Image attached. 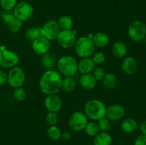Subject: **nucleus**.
Instances as JSON below:
<instances>
[{
  "label": "nucleus",
  "instance_id": "35",
  "mask_svg": "<svg viewBox=\"0 0 146 145\" xmlns=\"http://www.w3.org/2000/svg\"><path fill=\"white\" fill-rule=\"evenodd\" d=\"M46 120L47 123L51 126V125H56V124L58 122V115H57L56 112H49L46 115Z\"/></svg>",
  "mask_w": 146,
  "mask_h": 145
},
{
  "label": "nucleus",
  "instance_id": "7",
  "mask_svg": "<svg viewBox=\"0 0 146 145\" xmlns=\"http://www.w3.org/2000/svg\"><path fill=\"white\" fill-rule=\"evenodd\" d=\"M25 81L24 71L19 67H13L10 68L7 73V82L12 88L21 87Z\"/></svg>",
  "mask_w": 146,
  "mask_h": 145
},
{
  "label": "nucleus",
  "instance_id": "11",
  "mask_svg": "<svg viewBox=\"0 0 146 145\" xmlns=\"http://www.w3.org/2000/svg\"><path fill=\"white\" fill-rule=\"evenodd\" d=\"M76 31L72 30H61L56 40L58 45L63 48H71L76 43Z\"/></svg>",
  "mask_w": 146,
  "mask_h": 145
},
{
  "label": "nucleus",
  "instance_id": "20",
  "mask_svg": "<svg viewBox=\"0 0 146 145\" xmlns=\"http://www.w3.org/2000/svg\"><path fill=\"white\" fill-rule=\"evenodd\" d=\"M112 53L116 58H124L127 53L126 45L121 41H117L113 45Z\"/></svg>",
  "mask_w": 146,
  "mask_h": 145
},
{
  "label": "nucleus",
  "instance_id": "40",
  "mask_svg": "<svg viewBox=\"0 0 146 145\" xmlns=\"http://www.w3.org/2000/svg\"><path fill=\"white\" fill-rule=\"evenodd\" d=\"M61 136L63 137V139H65V140H69L71 138V134L69 132H64V133L61 134Z\"/></svg>",
  "mask_w": 146,
  "mask_h": 145
},
{
  "label": "nucleus",
  "instance_id": "21",
  "mask_svg": "<svg viewBox=\"0 0 146 145\" xmlns=\"http://www.w3.org/2000/svg\"><path fill=\"white\" fill-rule=\"evenodd\" d=\"M112 138L107 132H101L94 136V145H111Z\"/></svg>",
  "mask_w": 146,
  "mask_h": 145
},
{
  "label": "nucleus",
  "instance_id": "10",
  "mask_svg": "<svg viewBox=\"0 0 146 145\" xmlns=\"http://www.w3.org/2000/svg\"><path fill=\"white\" fill-rule=\"evenodd\" d=\"M42 35L48 41L56 40L58 34L61 31L58 21L56 20H48L44 24L42 27Z\"/></svg>",
  "mask_w": 146,
  "mask_h": 145
},
{
  "label": "nucleus",
  "instance_id": "3",
  "mask_svg": "<svg viewBox=\"0 0 146 145\" xmlns=\"http://www.w3.org/2000/svg\"><path fill=\"white\" fill-rule=\"evenodd\" d=\"M76 53L81 58H88L93 55L95 51V45L92 39L87 36H81L76 41L74 44Z\"/></svg>",
  "mask_w": 146,
  "mask_h": 145
},
{
  "label": "nucleus",
  "instance_id": "28",
  "mask_svg": "<svg viewBox=\"0 0 146 145\" xmlns=\"http://www.w3.org/2000/svg\"><path fill=\"white\" fill-rule=\"evenodd\" d=\"M97 125H98L100 130L104 132H108L111 128V120L106 116L98 119Z\"/></svg>",
  "mask_w": 146,
  "mask_h": 145
},
{
  "label": "nucleus",
  "instance_id": "30",
  "mask_svg": "<svg viewBox=\"0 0 146 145\" xmlns=\"http://www.w3.org/2000/svg\"><path fill=\"white\" fill-rule=\"evenodd\" d=\"M7 25H8L9 29L11 32L17 33L21 29V26H22V21L15 17Z\"/></svg>",
  "mask_w": 146,
  "mask_h": 145
},
{
  "label": "nucleus",
  "instance_id": "26",
  "mask_svg": "<svg viewBox=\"0 0 146 145\" xmlns=\"http://www.w3.org/2000/svg\"><path fill=\"white\" fill-rule=\"evenodd\" d=\"M58 24L61 30H71L74 25L72 18L66 15L60 17L58 21Z\"/></svg>",
  "mask_w": 146,
  "mask_h": 145
},
{
  "label": "nucleus",
  "instance_id": "22",
  "mask_svg": "<svg viewBox=\"0 0 146 145\" xmlns=\"http://www.w3.org/2000/svg\"><path fill=\"white\" fill-rule=\"evenodd\" d=\"M121 127L122 130L126 133H133L138 128V123L134 119L128 117L123 121Z\"/></svg>",
  "mask_w": 146,
  "mask_h": 145
},
{
  "label": "nucleus",
  "instance_id": "32",
  "mask_svg": "<svg viewBox=\"0 0 146 145\" xmlns=\"http://www.w3.org/2000/svg\"><path fill=\"white\" fill-rule=\"evenodd\" d=\"M13 95L17 101H23L27 98V92L24 88L19 87V88H15L13 92Z\"/></svg>",
  "mask_w": 146,
  "mask_h": 145
},
{
  "label": "nucleus",
  "instance_id": "12",
  "mask_svg": "<svg viewBox=\"0 0 146 145\" xmlns=\"http://www.w3.org/2000/svg\"><path fill=\"white\" fill-rule=\"evenodd\" d=\"M125 115V109L118 104H115L106 107V117L111 121H118L122 119Z\"/></svg>",
  "mask_w": 146,
  "mask_h": 145
},
{
  "label": "nucleus",
  "instance_id": "38",
  "mask_svg": "<svg viewBox=\"0 0 146 145\" xmlns=\"http://www.w3.org/2000/svg\"><path fill=\"white\" fill-rule=\"evenodd\" d=\"M7 82V73L0 70V85H5Z\"/></svg>",
  "mask_w": 146,
  "mask_h": 145
},
{
  "label": "nucleus",
  "instance_id": "34",
  "mask_svg": "<svg viewBox=\"0 0 146 145\" xmlns=\"http://www.w3.org/2000/svg\"><path fill=\"white\" fill-rule=\"evenodd\" d=\"M93 72V76L94 77V78L96 79V81H100L101 80H103L104 75H105V71L104 70V68H101V67H97L94 69Z\"/></svg>",
  "mask_w": 146,
  "mask_h": 145
},
{
  "label": "nucleus",
  "instance_id": "13",
  "mask_svg": "<svg viewBox=\"0 0 146 145\" xmlns=\"http://www.w3.org/2000/svg\"><path fill=\"white\" fill-rule=\"evenodd\" d=\"M32 48L38 55H44L50 49V41L45 37L41 36L32 41Z\"/></svg>",
  "mask_w": 146,
  "mask_h": 145
},
{
  "label": "nucleus",
  "instance_id": "41",
  "mask_svg": "<svg viewBox=\"0 0 146 145\" xmlns=\"http://www.w3.org/2000/svg\"><path fill=\"white\" fill-rule=\"evenodd\" d=\"M143 41L144 44H145V45H146V36H145V38H143Z\"/></svg>",
  "mask_w": 146,
  "mask_h": 145
},
{
  "label": "nucleus",
  "instance_id": "9",
  "mask_svg": "<svg viewBox=\"0 0 146 145\" xmlns=\"http://www.w3.org/2000/svg\"><path fill=\"white\" fill-rule=\"evenodd\" d=\"M14 16L21 21L29 19L33 15L34 9L33 7L27 1H21L17 4L13 9Z\"/></svg>",
  "mask_w": 146,
  "mask_h": 145
},
{
  "label": "nucleus",
  "instance_id": "39",
  "mask_svg": "<svg viewBox=\"0 0 146 145\" xmlns=\"http://www.w3.org/2000/svg\"><path fill=\"white\" fill-rule=\"evenodd\" d=\"M140 129L142 132V134L146 135V119L141 122V124H140Z\"/></svg>",
  "mask_w": 146,
  "mask_h": 145
},
{
  "label": "nucleus",
  "instance_id": "27",
  "mask_svg": "<svg viewBox=\"0 0 146 145\" xmlns=\"http://www.w3.org/2000/svg\"><path fill=\"white\" fill-rule=\"evenodd\" d=\"M47 134H48V136H49L50 139L54 141L61 139V134H62L59 128L56 125H51L48 129Z\"/></svg>",
  "mask_w": 146,
  "mask_h": 145
},
{
  "label": "nucleus",
  "instance_id": "29",
  "mask_svg": "<svg viewBox=\"0 0 146 145\" xmlns=\"http://www.w3.org/2000/svg\"><path fill=\"white\" fill-rule=\"evenodd\" d=\"M85 129L86 133L91 136H95L96 135H97L99 133L100 131L98 125L93 122H88V123L86 125Z\"/></svg>",
  "mask_w": 146,
  "mask_h": 145
},
{
  "label": "nucleus",
  "instance_id": "24",
  "mask_svg": "<svg viewBox=\"0 0 146 145\" xmlns=\"http://www.w3.org/2000/svg\"><path fill=\"white\" fill-rule=\"evenodd\" d=\"M41 36H43L41 27H31L25 31V37L29 41H33Z\"/></svg>",
  "mask_w": 146,
  "mask_h": 145
},
{
  "label": "nucleus",
  "instance_id": "17",
  "mask_svg": "<svg viewBox=\"0 0 146 145\" xmlns=\"http://www.w3.org/2000/svg\"><path fill=\"white\" fill-rule=\"evenodd\" d=\"M56 57L51 53H46L42 55L41 58V65L46 71L52 70L56 65Z\"/></svg>",
  "mask_w": 146,
  "mask_h": 145
},
{
  "label": "nucleus",
  "instance_id": "1",
  "mask_svg": "<svg viewBox=\"0 0 146 145\" xmlns=\"http://www.w3.org/2000/svg\"><path fill=\"white\" fill-rule=\"evenodd\" d=\"M61 85L62 78L61 75L53 70L46 71L40 78V89L45 95L56 94L61 89Z\"/></svg>",
  "mask_w": 146,
  "mask_h": 145
},
{
  "label": "nucleus",
  "instance_id": "37",
  "mask_svg": "<svg viewBox=\"0 0 146 145\" xmlns=\"http://www.w3.org/2000/svg\"><path fill=\"white\" fill-rule=\"evenodd\" d=\"M134 145H146V135H139L135 139Z\"/></svg>",
  "mask_w": 146,
  "mask_h": 145
},
{
  "label": "nucleus",
  "instance_id": "5",
  "mask_svg": "<svg viewBox=\"0 0 146 145\" xmlns=\"http://www.w3.org/2000/svg\"><path fill=\"white\" fill-rule=\"evenodd\" d=\"M19 61V58L17 53L7 49L4 45H1L0 66L4 68H11L17 65Z\"/></svg>",
  "mask_w": 146,
  "mask_h": 145
},
{
  "label": "nucleus",
  "instance_id": "42",
  "mask_svg": "<svg viewBox=\"0 0 146 145\" xmlns=\"http://www.w3.org/2000/svg\"><path fill=\"white\" fill-rule=\"evenodd\" d=\"M0 51H1V45H0Z\"/></svg>",
  "mask_w": 146,
  "mask_h": 145
},
{
  "label": "nucleus",
  "instance_id": "25",
  "mask_svg": "<svg viewBox=\"0 0 146 145\" xmlns=\"http://www.w3.org/2000/svg\"><path fill=\"white\" fill-rule=\"evenodd\" d=\"M103 84L107 89H113L117 84L116 77L113 73H106L103 78Z\"/></svg>",
  "mask_w": 146,
  "mask_h": 145
},
{
  "label": "nucleus",
  "instance_id": "15",
  "mask_svg": "<svg viewBox=\"0 0 146 145\" xmlns=\"http://www.w3.org/2000/svg\"><path fill=\"white\" fill-rule=\"evenodd\" d=\"M123 72L128 75H132L137 71V62L132 56H128L124 58L121 64Z\"/></svg>",
  "mask_w": 146,
  "mask_h": 145
},
{
  "label": "nucleus",
  "instance_id": "23",
  "mask_svg": "<svg viewBox=\"0 0 146 145\" xmlns=\"http://www.w3.org/2000/svg\"><path fill=\"white\" fill-rule=\"evenodd\" d=\"M76 87V82L73 76H66V78L62 79L61 88H63L65 92H72L75 90Z\"/></svg>",
  "mask_w": 146,
  "mask_h": 145
},
{
  "label": "nucleus",
  "instance_id": "19",
  "mask_svg": "<svg viewBox=\"0 0 146 145\" xmlns=\"http://www.w3.org/2000/svg\"><path fill=\"white\" fill-rule=\"evenodd\" d=\"M95 47L98 48H104L107 46L109 44V36L104 32H98L94 34V38L92 39Z\"/></svg>",
  "mask_w": 146,
  "mask_h": 145
},
{
  "label": "nucleus",
  "instance_id": "31",
  "mask_svg": "<svg viewBox=\"0 0 146 145\" xmlns=\"http://www.w3.org/2000/svg\"><path fill=\"white\" fill-rule=\"evenodd\" d=\"M0 18H1V20L4 24H8L13 18H15V16H14V12H13L12 10H10V11L3 10L1 12V14H0Z\"/></svg>",
  "mask_w": 146,
  "mask_h": 145
},
{
  "label": "nucleus",
  "instance_id": "6",
  "mask_svg": "<svg viewBox=\"0 0 146 145\" xmlns=\"http://www.w3.org/2000/svg\"><path fill=\"white\" fill-rule=\"evenodd\" d=\"M128 34L133 41L136 42L143 41L146 36L145 25L140 20L132 21L128 26Z\"/></svg>",
  "mask_w": 146,
  "mask_h": 145
},
{
  "label": "nucleus",
  "instance_id": "33",
  "mask_svg": "<svg viewBox=\"0 0 146 145\" xmlns=\"http://www.w3.org/2000/svg\"><path fill=\"white\" fill-rule=\"evenodd\" d=\"M17 5V0H0V6L3 10H13Z\"/></svg>",
  "mask_w": 146,
  "mask_h": 145
},
{
  "label": "nucleus",
  "instance_id": "18",
  "mask_svg": "<svg viewBox=\"0 0 146 145\" xmlns=\"http://www.w3.org/2000/svg\"><path fill=\"white\" fill-rule=\"evenodd\" d=\"M79 84L86 90H91L95 88L96 80L91 74H83L79 78Z\"/></svg>",
  "mask_w": 146,
  "mask_h": 145
},
{
  "label": "nucleus",
  "instance_id": "2",
  "mask_svg": "<svg viewBox=\"0 0 146 145\" xmlns=\"http://www.w3.org/2000/svg\"><path fill=\"white\" fill-rule=\"evenodd\" d=\"M84 112L87 117L93 120H98L106 116V107L100 100H90L84 106Z\"/></svg>",
  "mask_w": 146,
  "mask_h": 145
},
{
  "label": "nucleus",
  "instance_id": "36",
  "mask_svg": "<svg viewBox=\"0 0 146 145\" xmlns=\"http://www.w3.org/2000/svg\"><path fill=\"white\" fill-rule=\"evenodd\" d=\"M92 60L94 61V63L97 65H100L105 62L106 56L104 53L102 52H97L96 53L93 54Z\"/></svg>",
  "mask_w": 146,
  "mask_h": 145
},
{
  "label": "nucleus",
  "instance_id": "16",
  "mask_svg": "<svg viewBox=\"0 0 146 145\" xmlns=\"http://www.w3.org/2000/svg\"><path fill=\"white\" fill-rule=\"evenodd\" d=\"M96 64L94 63L92 58L88 57V58H84L79 61L78 63V71L81 74H88L92 72L95 68Z\"/></svg>",
  "mask_w": 146,
  "mask_h": 145
},
{
  "label": "nucleus",
  "instance_id": "14",
  "mask_svg": "<svg viewBox=\"0 0 146 145\" xmlns=\"http://www.w3.org/2000/svg\"><path fill=\"white\" fill-rule=\"evenodd\" d=\"M44 105L49 112H57L61 109L62 106L61 100L56 94L47 95L45 98Z\"/></svg>",
  "mask_w": 146,
  "mask_h": 145
},
{
  "label": "nucleus",
  "instance_id": "4",
  "mask_svg": "<svg viewBox=\"0 0 146 145\" xmlns=\"http://www.w3.org/2000/svg\"><path fill=\"white\" fill-rule=\"evenodd\" d=\"M58 70L65 76H74L78 71V62L71 55H64L57 63Z\"/></svg>",
  "mask_w": 146,
  "mask_h": 145
},
{
  "label": "nucleus",
  "instance_id": "8",
  "mask_svg": "<svg viewBox=\"0 0 146 145\" xmlns=\"http://www.w3.org/2000/svg\"><path fill=\"white\" fill-rule=\"evenodd\" d=\"M88 123V117L85 113L81 111H76L71 114L68 119L69 127L74 132H79L85 128Z\"/></svg>",
  "mask_w": 146,
  "mask_h": 145
}]
</instances>
